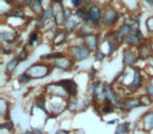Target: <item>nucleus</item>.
Here are the masks:
<instances>
[{"mask_svg":"<svg viewBox=\"0 0 153 134\" xmlns=\"http://www.w3.org/2000/svg\"><path fill=\"white\" fill-rule=\"evenodd\" d=\"M145 25H146L147 30H148L149 33H151V34H153V15L147 18Z\"/></svg>","mask_w":153,"mask_h":134,"instance_id":"nucleus-42","label":"nucleus"},{"mask_svg":"<svg viewBox=\"0 0 153 134\" xmlns=\"http://www.w3.org/2000/svg\"><path fill=\"white\" fill-rule=\"evenodd\" d=\"M130 131V123L129 121H123L117 125L114 130V134H128Z\"/></svg>","mask_w":153,"mask_h":134,"instance_id":"nucleus-30","label":"nucleus"},{"mask_svg":"<svg viewBox=\"0 0 153 134\" xmlns=\"http://www.w3.org/2000/svg\"><path fill=\"white\" fill-rule=\"evenodd\" d=\"M132 71H133V73H132L133 77H132L131 83L127 85V89L133 93V92H136L138 89L143 87V85H144V76H143L142 69L137 66L132 67Z\"/></svg>","mask_w":153,"mask_h":134,"instance_id":"nucleus-9","label":"nucleus"},{"mask_svg":"<svg viewBox=\"0 0 153 134\" xmlns=\"http://www.w3.org/2000/svg\"><path fill=\"white\" fill-rule=\"evenodd\" d=\"M30 9L35 16L41 15L45 9L44 7V0H34V2H33L32 7H30Z\"/></svg>","mask_w":153,"mask_h":134,"instance_id":"nucleus-28","label":"nucleus"},{"mask_svg":"<svg viewBox=\"0 0 153 134\" xmlns=\"http://www.w3.org/2000/svg\"><path fill=\"white\" fill-rule=\"evenodd\" d=\"M147 40L145 38L144 34L142 33L140 28H134V30H131L129 35H128L127 38L124 40L123 44L127 45L129 47H137L140 45L146 43Z\"/></svg>","mask_w":153,"mask_h":134,"instance_id":"nucleus-7","label":"nucleus"},{"mask_svg":"<svg viewBox=\"0 0 153 134\" xmlns=\"http://www.w3.org/2000/svg\"><path fill=\"white\" fill-rule=\"evenodd\" d=\"M76 64V62L67 55H65L64 57L59 58V59L51 62V65H53V69H58V70L63 71V73H69V71H71L74 68Z\"/></svg>","mask_w":153,"mask_h":134,"instance_id":"nucleus-8","label":"nucleus"},{"mask_svg":"<svg viewBox=\"0 0 153 134\" xmlns=\"http://www.w3.org/2000/svg\"><path fill=\"white\" fill-rule=\"evenodd\" d=\"M140 61L138 58L137 49H134V47L127 46L123 50V65L128 68H132L136 65V63Z\"/></svg>","mask_w":153,"mask_h":134,"instance_id":"nucleus-10","label":"nucleus"},{"mask_svg":"<svg viewBox=\"0 0 153 134\" xmlns=\"http://www.w3.org/2000/svg\"><path fill=\"white\" fill-rule=\"evenodd\" d=\"M86 0H70V4L74 7V10L80 9L85 4Z\"/></svg>","mask_w":153,"mask_h":134,"instance_id":"nucleus-40","label":"nucleus"},{"mask_svg":"<svg viewBox=\"0 0 153 134\" xmlns=\"http://www.w3.org/2000/svg\"><path fill=\"white\" fill-rule=\"evenodd\" d=\"M132 28L130 26H128L127 24L122 23L121 25L119 26V28L117 30V40H119L120 44H123L124 40L128 37V35L131 33Z\"/></svg>","mask_w":153,"mask_h":134,"instance_id":"nucleus-23","label":"nucleus"},{"mask_svg":"<svg viewBox=\"0 0 153 134\" xmlns=\"http://www.w3.org/2000/svg\"><path fill=\"white\" fill-rule=\"evenodd\" d=\"M63 2H64V0H51V2L49 3H51V4H55V3H62V4H63Z\"/></svg>","mask_w":153,"mask_h":134,"instance_id":"nucleus-48","label":"nucleus"},{"mask_svg":"<svg viewBox=\"0 0 153 134\" xmlns=\"http://www.w3.org/2000/svg\"><path fill=\"white\" fill-rule=\"evenodd\" d=\"M30 56V49H28V47L25 45V46L21 47V49L19 50V53H17L16 57L19 59L20 62H25L28 60Z\"/></svg>","mask_w":153,"mask_h":134,"instance_id":"nucleus-31","label":"nucleus"},{"mask_svg":"<svg viewBox=\"0 0 153 134\" xmlns=\"http://www.w3.org/2000/svg\"><path fill=\"white\" fill-rule=\"evenodd\" d=\"M43 91L47 96H51V98H59L62 100H67L69 98L67 90L65 89L62 83L60 81L58 82H51V83H47L43 87Z\"/></svg>","mask_w":153,"mask_h":134,"instance_id":"nucleus-5","label":"nucleus"},{"mask_svg":"<svg viewBox=\"0 0 153 134\" xmlns=\"http://www.w3.org/2000/svg\"><path fill=\"white\" fill-rule=\"evenodd\" d=\"M105 36V41L106 42H110V43H117V44L121 45L117 40V30H109L106 34L104 35Z\"/></svg>","mask_w":153,"mask_h":134,"instance_id":"nucleus-32","label":"nucleus"},{"mask_svg":"<svg viewBox=\"0 0 153 134\" xmlns=\"http://www.w3.org/2000/svg\"><path fill=\"white\" fill-rule=\"evenodd\" d=\"M0 40L2 41V44H9L15 48L19 42V35L16 32H9L3 30L0 33Z\"/></svg>","mask_w":153,"mask_h":134,"instance_id":"nucleus-12","label":"nucleus"},{"mask_svg":"<svg viewBox=\"0 0 153 134\" xmlns=\"http://www.w3.org/2000/svg\"><path fill=\"white\" fill-rule=\"evenodd\" d=\"M47 108H48L49 116L51 118H55L58 115L62 114L67 109V104H66V101L65 102H57V103L51 101V102H49Z\"/></svg>","mask_w":153,"mask_h":134,"instance_id":"nucleus-13","label":"nucleus"},{"mask_svg":"<svg viewBox=\"0 0 153 134\" xmlns=\"http://www.w3.org/2000/svg\"><path fill=\"white\" fill-rule=\"evenodd\" d=\"M82 22L83 21H81V20L74 14L71 17L66 19L65 25H64V30H65L68 34H76V30H79L80 25L82 24Z\"/></svg>","mask_w":153,"mask_h":134,"instance_id":"nucleus-15","label":"nucleus"},{"mask_svg":"<svg viewBox=\"0 0 153 134\" xmlns=\"http://www.w3.org/2000/svg\"><path fill=\"white\" fill-rule=\"evenodd\" d=\"M22 7H14L11 11L7 12V13L5 14V17L7 18H16V19H21V20L26 19L25 13H24V11L22 10Z\"/></svg>","mask_w":153,"mask_h":134,"instance_id":"nucleus-25","label":"nucleus"},{"mask_svg":"<svg viewBox=\"0 0 153 134\" xmlns=\"http://www.w3.org/2000/svg\"><path fill=\"white\" fill-rule=\"evenodd\" d=\"M121 46V45L117 44V43H110V42H107V47H108V51H107V55L108 57H112L117 53V48Z\"/></svg>","mask_w":153,"mask_h":134,"instance_id":"nucleus-34","label":"nucleus"},{"mask_svg":"<svg viewBox=\"0 0 153 134\" xmlns=\"http://www.w3.org/2000/svg\"><path fill=\"white\" fill-rule=\"evenodd\" d=\"M53 12H55V17H53V22L56 26L59 28H64L66 22V16H65V7H63L62 3H55L53 4Z\"/></svg>","mask_w":153,"mask_h":134,"instance_id":"nucleus-11","label":"nucleus"},{"mask_svg":"<svg viewBox=\"0 0 153 134\" xmlns=\"http://www.w3.org/2000/svg\"><path fill=\"white\" fill-rule=\"evenodd\" d=\"M10 1H11V0H10ZM11 2H12V1H11Z\"/></svg>","mask_w":153,"mask_h":134,"instance_id":"nucleus-51","label":"nucleus"},{"mask_svg":"<svg viewBox=\"0 0 153 134\" xmlns=\"http://www.w3.org/2000/svg\"><path fill=\"white\" fill-rule=\"evenodd\" d=\"M65 55H66V53H63V51H61V50L51 51V53H44V55H41L40 56V61L47 62V63H51L53 61L59 59V58L64 57Z\"/></svg>","mask_w":153,"mask_h":134,"instance_id":"nucleus-24","label":"nucleus"},{"mask_svg":"<svg viewBox=\"0 0 153 134\" xmlns=\"http://www.w3.org/2000/svg\"><path fill=\"white\" fill-rule=\"evenodd\" d=\"M147 62H148V66H149V67H150V68L153 70V57L151 58L150 60H148V61H147Z\"/></svg>","mask_w":153,"mask_h":134,"instance_id":"nucleus-47","label":"nucleus"},{"mask_svg":"<svg viewBox=\"0 0 153 134\" xmlns=\"http://www.w3.org/2000/svg\"><path fill=\"white\" fill-rule=\"evenodd\" d=\"M117 119H113V121H107V124H108V125H114L115 123H117Z\"/></svg>","mask_w":153,"mask_h":134,"instance_id":"nucleus-49","label":"nucleus"},{"mask_svg":"<svg viewBox=\"0 0 153 134\" xmlns=\"http://www.w3.org/2000/svg\"><path fill=\"white\" fill-rule=\"evenodd\" d=\"M1 53L3 56H10L14 53V47L9 44H2V48H1Z\"/></svg>","mask_w":153,"mask_h":134,"instance_id":"nucleus-38","label":"nucleus"},{"mask_svg":"<svg viewBox=\"0 0 153 134\" xmlns=\"http://www.w3.org/2000/svg\"><path fill=\"white\" fill-rule=\"evenodd\" d=\"M121 17V14L117 10H115L112 7H106L103 10V16H102V27L111 30L117 24Z\"/></svg>","mask_w":153,"mask_h":134,"instance_id":"nucleus-4","label":"nucleus"},{"mask_svg":"<svg viewBox=\"0 0 153 134\" xmlns=\"http://www.w3.org/2000/svg\"><path fill=\"white\" fill-rule=\"evenodd\" d=\"M138 53V58H140V61H148L151 58L153 57V53L151 50L150 44H149V41H147L146 43L140 45V46L136 47Z\"/></svg>","mask_w":153,"mask_h":134,"instance_id":"nucleus-18","label":"nucleus"},{"mask_svg":"<svg viewBox=\"0 0 153 134\" xmlns=\"http://www.w3.org/2000/svg\"><path fill=\"white\" fill-rule=\"evenodd\" d=\"M53 67L51 63L38 61L28 66L24 71L32 78V80H42L48 77L53 73Z\"/></svg>","mask_w":153,"mask_h":134,"instance_id":"nucleus-1","label":"nucleus"},{"mask_svg":"<svg viewBox=\"0 0 153 134\" xmlns=\"http://www.w3.org/2000/svg\"><path fill=\"white\" fill-rule=\"evenodd\" d=\"M68 35L69 34H68L64 28H59L58 32L53 36V40H51V44H53V47H59V46H61V45L65 44L66 41H67Z\"/></svg>","mask_w":153,"mask_h":134,"instance_id":"nucleus-19","label":"nucleus"},{"mask_svg":"<svg viewBox=\"0 0 153 134\" xmlns=\"http://www.w3.org/2000/svg\"><path fill=\"white\" fill-rule=\"evenodd\" d=\"M15 126H14V123L11 121V119H7V121H4V123L1 124V130H5V131H10L14 130Z\"/></svg>","mask_w":153,"mask_h":134,"instance_id":"nucleus-39","label":"nucleus"},{"mask_svg":"<svg viewBox=\"0 0 153 134\" xmlns=\"http://www.w3.org/2000/svg\"><path fill=\"white\" fill-rule=\"evenodd\" d=\"M81 40L91 50V53H94L99 48H101V45H102L103 41L105 40V36L101 30H98V32L94 33V34L83 37Z\"/></svg>","mask_w":153,"mask_h":134,"instance_id":"nucleus-6","label":"nucleus"},{"mask_svg":"<svg viewBox=\"0 0 153 134\" xmlns=\"http://www.w3.org/2000/svg\"><path fill=\"white\" fill-rule=\"evenodd\" d=\"M149 44H150L151 50H152V53H153V39H152V40H149Z\"/></svg>","mask_w":153,"mask_h":134,"instance_id":"nucleus-50","label":"nucleus"},{"mask_svg":"<svg viewBox=\"0 0 153 134\" xmlns=\"http://www.w3.org/2000/svg\"><path fill=\"white\" fill-rule=\"evenodd\" d=\"M20 63H21V62L19 61V59H18L17 57H14L13 59H11L10 61H7V64H5V67H4L5 75L9 76V77H11V76L13 75L16 70H17L18 66L20 65Z\"/></svg>","mask_w":153,"mask_h":134,"instance_id":"nucleus-22","label":"nucleus"},{"mask_svg":"<svg viewBox=\"0 0 153 134\" xmlns=\"http://www.w3.org/2000/svg\"><path fill=\"white\" fill-rule=\"evenodd\" d=\"M138 98H140V102H142L143 107H149L153 104V100L148 96V94L144 93V94H142V96H138Z\"/></svg>","mask_w":153,"mask_h":134,"instance_id":"nucleus-35","label":"nucleus"},{"mask_svg":"<svg viewBox=\"0 0 153 134\" xmlns=\"http://www.w3.org/2000/svg\"><path fill=\"white\" fill-rule=\"evenodd\" d=\"M145 93L148 94L153 100V83L151 81L148 82V83L145 85Z\"/></svg>","mask_w":153,"mask_h":134,"instance_id":"nucleus-41","label":"nucleus"},{"mask_svg":"<svg viewBox=\"0 0 153 134\" xmlns=\"http://www.w3.org/2000/svg\"><path fill=\"white\" fill-rule=\"evenodd\" d=\"M91 53V50L83 42L78 43V44L69 45L67 47V51H66V55L69 56L76 63L87 60Z\"/></svg>","mask_w":153,"mask_h":134,"instance_id":"nucleus-2","label":"nucleus"},{"mask_svg":"<svg viewBox=\"0 0 153 134\" xmlns=\"http://www.w3.org/2000/svg\"><path fill=\"white\" fill-rule=\"evenodd\" d=\"M11 1L15 7H23L24 0H11Z\"/></svg>","mask_w":153,"mask_h":134,"instance_id":"nucleus-44","label":"nucleus"},{"mask_svg":"<svg viewBox=\"0 0 153 134\" xmlns=\"http://www.w3.org/2000/svg\"><path fill=\"white\" fill-rule=\"evenodd\" d=\"M103 10L104 9H102V7H100L99 4H91L87 9L84 22L92 26L96 30H102L101 22H102Z\"/></svg>","mask_w":153,"mask_h":134,"instance_id":"nucleus-3","label":"nucleus"},{"mask_svg":"<svg viewBox=\"0 0 153 134\" xmlns=\"http://www.w3.org/2000/svg\"><path fill=\"white\" fill-rule=\"evenodd\" d=\"M32 81H33L32 78H30L25 71H23V73L18 77V82H19L21 85H26V84L30 83Z\"/></svg>","mask_w":153,"mask_h":134,"instance_id":"nucleus-36","label":"nucleus"},{"mask_svg":"<svg viewBox=\"0 0 153 134\" xmlns=\"http://www.w3.org/2000/svg\"><path fill=\"white\" fill-rule=\"evenodd\" d=\"M62 85L67 90L69 96H79V85L74 79H62L60 80Z\"/></svg>","mask_w":153,"mask_h":134,"instance_id":"nucleus-17","label":"nucleus"},{"mask_svg":"<svg viewBox=\"0 0 153 134\" xmlns=\"http://www.w3.org/2000/svg\"><path fill=\"white\" fill-rule=\"evenodd\" d=\"M105 94H106V103L114 104L119 100H121L119 92L115 91L113 85L110 83H105Z\"/></svg>","mask_w":153,"mask_h":134,"instance_id":"nucleus-20","label":"nucleus"},{"mask_svg":"<svg viewBox=\"0 0 153 134\" xmlns=\"http://www.w3.org/2000/svg\"><path fill=\"white\" fill-rule=\"evenodd\" d=\"M96 75H97V69L94 68V67H91V68H90V73H89L90 82L96 81Z\"/></svg>","mask_w":153,"mask_h":134,"instance_id":"nucleus-43","label":"nucleus"},{"mask_svg":"<svg viewBox=\"0 0 153 134\" xmlns=\"http://www.w3.org/2000/svg\"><path fill=\"white\" fill-rule=\"evenodd\" d=\"M143 2H144L149 9H153V0H143Z\"/></svg>","mask_w":153,"mask_h":134,"instance_id":"nucleus-45","label":"nucleus"},{"mask_svg":"<svg viewBox=\"0 0 153 134\" xmlns=\"http://www.w3.org/2000/svg\"><path fill=\"white\" fill-rule=\"evenodd\" d=\"M34 2V0H24L23 2V7H30Z\"/></svg>","mask_w":153,"mask_h":134,"instance_id":"nucleus-46","label":"nucleus"},{"mask_svg":"<svg viewBox=\"0 0 153 134\" xmlns=\"http://www.w3.org/2000/svg\"><path fill=\"white\" fill-rule=\"evenodd\" d=\"M143 107V104L140 102V98H136V96H127V98H124V108L123 112L129 113L132 110L136 108H140Z\"/></svg>","mask_w":153,"mask_h":134,"instance_id":"nucleus-14","label":"nucleus"},{"mask_svg":"<svg viewBox=\"0 0 153 134\" xmlns=\"http://www.w3.org/2000/svg\"><path fill=\"white\" fill-rule=\"evenodd\" d=\"M0 114L4 121L10 119V103L4 98L0 100Z\"/></svg>","mask_w":153,"mask_h":134,"instance_id":"nucleus-27","label":"nucleus"},{"mask_svg":"<svg viewBox=\"0 0 153 134\" xmlns=\"http://www.w3.org/2000/svg\"><path fill=\"white\" fill-rule=\"evenodd\" d=\"M35 106H36L38 109H40V110L44 111L45 114L49 115L48 108H47V106H46V98H45V93L41 94V96H39L38 98H36V101H35Z\"/></svg>","mask_w":153,"mask_h":134,"instance_id":"nucleus-29","label":"nucleus"},{"mask_svg":"<svg viewBox=\"0 0 153 134\" xmlns=\"http://www.w3.org/2000/svg\"><path fill=\"white\" fill-rule=\"evenodd\" d=\"M40 34H39V30L35 28L33 32H30V36H28V40L26 43V46L28 48H36L37 46L41 44L40 42Z\"/></svg>","mask_w":153,"mask_h":134,"instance_id":"nucleus-21","label":"nucleus"},{"mask_svg":"<svg viewBox=\"0 0 153 134\" xmlns=\"http://www.w3.org/2000/svg\"><path fill=\"white\" fill-rule=\"evenodd\" d=\"M105 59H106V53H105L101 48H99L98 50L94 53V61L102 63V62H104Z\"/></svg>","mask_w":153,"mask_h":134,"instance_id":"nucleus-37","label":"nucleus"},{"mask_svg":"<svg viewBox=\"0 0 153 134\" xmlns=\"http://www.w3.org/2000/svg\"><path fill=\"white\" fill-rule=\"evenodd\" d=\"M100 111L102 114H111V113H113L115 111V108L114 106H113V104H111V103H104V104L101 105L100 107Z\"/></svg>","mask_w":153,"mask_h":134,"instance_id":"nucleus-33","label":"nucleus"},{"mask_svg":"<svg viewBox=\"0 0 153 134\" xmlns=\"http://www.w3.org/2000/svg\"><path fill=\"white\" fill-rule=\"evenodd\" d=\"M66 104H67V110L70 112H76L78 109H80V100L78 96H69L66 100Z\"/></svg>","mask_w":153,"mask_h":134,"instance_id":"nucleus-26","label":"nucleus"},{"mask_svg":"<svg viewBox=\"0 0 153 134\" xmlns=\"http://www.w3.org/2000/svg\"><path fill=\"white\" fill-rule=\"evenodd\" d=\"M140 128L145 132L153 131V110L145 112L140 117Z\"/></svg>","mask_w":153,"mask_h":134,"instance_id":"nucleus-16","label":"nucleus"}]
</instances>
